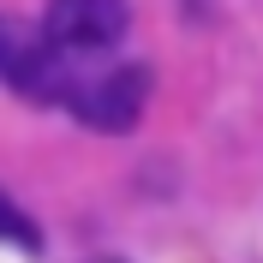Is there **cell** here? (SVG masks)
I'll list each match as a JSON object with an SVG mask.
<instances>
[{"label": "cell", "instance_id": "1", "mask_svg": "<svg viewBox=\"0 0 263 263\" xmlns=\"http://www.w3.org/2000/svg\"><path fill=\"white\" fill-rule=\"evenodd\" d=\"M144 102H149V66H108L84 84H66V108L90 132H108V138L138 126Z\"/></svg>", "mask_w": 263, "mask_h": 263}, {"label": "cell", "instance_id": "2", "mask_svg": "<svg viewBox=\"0 0 263 263\" xmlns=\"http://www.w3.org/2000/svg\"><path fill=\"white\" fill-rule=\"evenodd\" d=\"M126 24H132L126 0H48V12H42V36L66 60L114 48L120 36H126Z\"/></svg>", "mask_w": 263, "mask_h": 263}, {"label": "cell", "instance_id": "3", "mask_svg": "<svg viewBox=\"0 0 263 263\" xmlns=\"http://www.w3.org/2000/svg\"><path fill=\"white\" fill-rule=\"evenodd\" d=\"M0 78L12 84L18 96H30V102L66 96V54L54 48L48 36H18V30H0Z\"/></svg>", "mask_w": 263, "mask_h": 263}, {"label": "cell", "instance_id": "4", "mask_svg": "<svg viewBox=\"0 0 263 263\" xmlns=\"http://www.w3.org/2000/svg\"><path fill=\"white\" fill-rule=\"evenodd\" d=\"M0 246H12V251H24V257H36L42 251V228H36L30 215L18 210L12 197L0 192Z\"/></svg>", "mask_w": 263, "mask_h": 263}]
</instances>
